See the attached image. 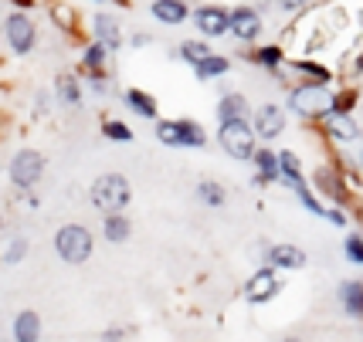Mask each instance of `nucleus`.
Instances as JSON below:
<instances>
[{
  "label": "nucleus",
  "instance_id": "32",
  "mask_svg": "<svg viewBox=\"0 0 363 342\" xmlns=\"http://www.w3.org/2000/svg\"><path fill=\"white\" fill-rule=\"evenodd\" d=\"M102 136L112 142H133V129L126 122H119V119H109V122L102 125Z\"/></svg>",
  "mask_w": 363,
  "mask_h": 342
},
{
  "label": "nucleus",
  "instance_id": "21",
  "mask_svg": "<svg viewBox=\"0 0 363 342\" xmlns=\"http://www.w3.org/2000/svg\"><path fill=\"white\" fill-rule=\"evenodd\" d=\"M102 234H106V241H112V244H123V241H129V234H133V224H129L126 214H106L102 217Z\"/></svg>",
  "mask_w": 363,
  "mask_h": 342
},
{
  "label": "nucleus",
  "instance_id": "26",
  "mask_svg": "<svg viewBox=\"0 0 363 342\" xmlns=\"http://www.w3.org/2000/svg\"><path fill=\"white\" fill-rule=\"evenodd\" d=\"M211 55H214V51H211L207 41H201V38H194V41H184V45H180V58H184L187 64H194V68H197L201 62H207Z\"/></svg>",
  "mask_w": 363,
  "mask_h": 342
},
{
  "label": "nucleus",
  "instance_id": "7",
  "mask_svg": "<svg viewBox=\"0 0 363 342\" xmlns=\"http://www.w3.org/2000/svg\"><path fill=\"white\" fill-rule=\"evenodd\" d=\"M190 17H194V28L204 38H221V34L231 31V11L221 4H201Z\"/></svg>",
  "mask_w": 363,
  "mask_h": 342
},
{
  "label": "nucleus",
  "instance_id": "6",
  "mask_svg": "<svg viewBox=\"0 0 363 342\" xmlns=\"http://www.w3.org/2000/svg\"><path fill=\"white\" fill-rule=\"evenodd\" d=\"M7 173H11V183L17 190H31L41 180V173H45V156L38 149H21V153H14Z\"/></svg>",
  "mask_w": 363,
  "mask_h": 342
},
{
  "label": "nucleus",
  "instance_id": "14",
  "mask_svg": "<svg viewBox=\"0 0 363 342\" xmlns=\"http://www.w3.org/2000/svg\"><path fill=\"white\" fill-rule=\"evenodd\" d=\"M255 166H258L255 187H269V183H275V180L282 176V170H279V153H272L269 146H262V149L255 153Z\"/></svg>",
  "mask_w": 363,
  "mask_h": 342
},
{
  "label": "nucleus",
  "instance_id": "23",
  "mask_svg": "<svg viewBox=\"0 0 363 342\" xmlns=\"http://www.w3.org/2000/svg\"><path fill=\"white\" fill-rule=\"evenodd\" d=\"M177 129H180V146H187V149H201L207 142V132L204 125L197 122V119H177Z\"/></svg>",
  "mask_w": 363,
  "mask_h": 342
},
{
  "label": "nucleus",
  "instance_id": "28",
  "mask_svg": "<svg viewBox=\"0 0 363 342\" xmlns=\"http://www.w3.org/2000/svg\"><path fill=\"white\" fill-rule=\"evenodd\" d=\"M292 68L296 72H302V75H309L313 78V85H330V78H333V72L326 68V64H319V62H292Z\"/></svg>",
  "mask_w": 363,
  "mask_h": 342
},
{
  "label": "nucleus",
  "instance_id": "45",
  "mask_svg": "<svg viewBox=\"0 0 363 342\" xmlns=\"http://www.w3.org/2000/svg\"><path fill=\"white\" fill-rule=\"evenodd\" d=\"M357 72H363V58H360V62H357Z\"/></svg>",
  "mask_w": 363,
  "mask_h": 342
},
{
  "label": "nucleus",
  "instance_id": "19",
  "mask_svg": "<svg viewBox=\"0 0 363 342\" xmlns=\"http://www.w3.org/2000/svg\"><path fill=\"white\" fill-rule=\"evenodd\" d=\"M55 95H58V102L62 106H68V109H79L82 106V85H79V78L75 75H58L55 78Z\"/></svg>",
  "mask_w": 363,
  "mask_h": 342
},
{
  "label": "nucleus",
  "instance_id": "18",
  "mask_svg": "<svg viewBox=\"0 0 363 342\" xmlns=\"http://www.w3.org/2000/svg\"><path fill=\"white\" fill-rule=\"evenodd\" d=\"M313 187H316L323 197L343 200V180H340L336 170H330V166H316V170H313Z\"/></svg>",
  "mask_w": 363,
  "mask_h": 342
},
{
  "label": "nucleus",
  "instance_id": "34",
  "mask_svg": "<svg viewBox=\"0 0 363 342\" xmlns=\"http://www.w3.org/2000/svg\"><path fill=\"white\" fill-rule=\"evenodd\" d=\"M343 254H347L350 265H363V237L360 234H347V241H343Z\"/></svg>",
  "mask_w": 363,
  "mask_h": 342
},
{
  "label": "nucleus",
  "instance_id": "37",
  "mask_svg": "<svg viewBox=\"0 0 363 342\" xmlns=\"http://www.w3.org/2000/svg\"><path fill=\"white\" fill-rule=\"evenodd\" d=\"M126 339V329H106V332H102V342H123Z\"/></svg>",
  "mask_w": 363,
  "mask_h": 342
},
{
  "label": "nucleus",
  "instance_id": "29",
  "mask_svg": "<svg viewBox=\"0 0 363 342\" xmlns=\"http://www.w3.org/2000/svg\"><path fill=\"white\" fill-rule=\"evenodd\" d=\"M106 55H109V47H102L99 41H92V45L85 47V55H82V64H85L92 75H99L102 64H106Z\"/></svg>",
  "mask_w": 363,
  "mask_h": 342
},
{
  "label": "nucleus",
  "instance_id": "33",
  "mask_svg": "<svg viewBox=\"0 0 363 342\" xmlns=\"http://www.w3.org/2000/svg\"><path fill=\"white\" fill-rule=\"evenodd\" d=\"M157 139L163 146H180V129H177V119H160L157 122Z\"/></svg>",
  "mask_w": 363,
  "mask_h": 342
},
{
  "label": "nucleus",
  "instance_id": "9",
  "mask_svg": "<svg viewBox=\"0 0 363 342\" xmlns=\"http://www.w3.org/2000/svg\"><path fill=\"white\" fill-rule=\"evenodd\" d=\"M279 288H282L279 271L275 268H258L252 278H248V285H245V298L252 305H262V302H272V298L279 295Z\"/></svg>",
  "mask_w": 363,
  "mask_h": 342
},
{
  "label": "nucleus",
  "instance_id": "2",
  "mask_svg": "<svg viewBox=\"0 0 363 342\" xmlns=\"http://www.w3.org/2000/svg\"><path fill=\"white\" fill-rule=\"evenodd\" d=\"M92 248H95L92 231L85 224H65L55 234V251H58V258L65 265H85L92 258Z\"/></svg>",
  "mask_w": 363,
  "mask_h": 342
},
{
  "label": "nucleus",
  "instance_id": "20",
  "mask_svg": "<svg viewBox=\"0 0 363 342\" xmlns=\"http://www.w3.org/2000/svg\"><path fill=\"white\" fill-rule=\"evenodd\" d=\"M123 98H126V109L136 112L140 119H157L160 109H157V98H153L150 92H143V89H129Z\"/></svg>",
  "mask_w": 363,
  "mask_h": 342
},
{
  "label": "nucleus",
  "instance_id": "43",
  "mask_svg": "<svg viewBox=\"0 0 363 342\" xmlns=\"http://www.w3.org/2000/svg\"><path fill=\"white\" fill-rule=\"evenodd\" d=\"M17 7H24V11H28V7H34V0H14Z\"/></svg>",
  "mask_w": 363,
  "mask_h": 342
},
{
  "label": "nucleus",
  "instance_id": "15",
  "mask_svg": "<svg viewBox=\"0 0 363 342\" xmlns=\"http://www.w3.org/2000/svg\"><path fill=\"white\" fill-rule=\"evenodd\" d=\"M11 336H14V342H41V315L34 309L17 312Z\"/></svg>",
  "mask_w": 363,
  "mask_h": 342
},
{
  "label": "nucleus",
  "instance_id": "12",
  "mask_svg": "<svg viewBox=\"0 0 363 342\" xmlns=\"http://www.w3.org/2000/svg\"><path fill=\"white\" fill-rule=\"evenodd\" d=\"M150 11H153V17H157L160 24H167V28H177V24H184L190 17L187 0H153Z\"/></svg>",
  "mask_w": 363,
  "mask_h": 342
},
{
  "label": "nucleus",
  "instance_id": "44",
  "mask_svg": "<svg viewBox=\"0 0 363 342\" xmlns=\"http://www.w3.org/2000/svg\"><path fill=\"white\" fill-rule=\"evenodd\" d=\"M282 342H302V339H296V336H285V339Z\"/></svg>",
  "mask_w": 363,
  "mask_h": 342
},
{
  "label": "nucleus",
  "instance_id": "35",
  "mask_svg": "<svg viewBox=\"0 0 363 342\" xmlns=\"http://www.w3.org/2000/svg\"><path fill=\"white\" fill-rule=\"evenodd\" d=\"M24 254H28V241H24V237H14V241L7 244V251H4V261H7V265H17V261H24Z\"/></svg>",
  "mask_w": 363,
  "mask_h": 342
},
{
  "label": "nucleus",
  "instance_id": "17",
  "mask_svg": "<svg viewBox=\"0 0 363 342\" xmlns=\"http://www.w3.org/2000/svg\"><path fill=\"white\" fill-rule=\"evenodd\" d=\"M336 295L350 319H363V281H343Z\"/></svg>",
  "mask_w": 363,
  "mask_h": 342
},
{
  "label": "nucleus",
  "instance_id": "24",
  "mask_svg": "<svg viewBox=\"0 0 363 342\" xmlns=\"http://www.w3.org/2000/svg\"><path fill=\"white\" fill-rule=\"evenodd\" d=\"M228 68H231V62H228L224 55H211V58H207V62H201L194 72H197V78H201V81H214V78L228 75Z\"/></svg>",
  "mask_w": 363,
  "mask_h": 342
},
{
  "label": "nucleus",
  "instance_id": "41",
  "mask_svg": "<svg viewBox=\"0 0 363 342\" xmlns=\"http://www.w3.org/2000/svg\"><path fill=\"white\" fill-rule=\"evenodd\" d=\"M146 45H150V34H146V31L133 34V47H146Z\"/></svg>",
  "mask_w": 363,
  "mask_h": 342
},
{
  "label": "nucleus",
  "instance_id": "40",
  "mask_svg": "<svg viewBox=\"0 0 363 342\" xmlns=\"http://www.w3.org/2000/svg\"><path fill=\"white\" fill-rule=\"evenodd\" d=\"M55 17H62V21H58L62 28H72V11H68V7H55Z\"/></svg>",
  "mask_w": 363,
  "mask_h": 342
},
{
  "label": "nucleus",
  "instance_id": "42",
  "mask_svg": "<svg viewBox=\"0 0 363 342\" xmlns=\"http://www.w3.org/2000/svg\"><path fill=\"white\" fill-rule=\"evenodd\" d=\"M38 112H41V115L48 112V92H38Z\"/></svg>",
  "mask_w": 363,
  "mask_h": 342
},
{
  "label": "nucleus",
  "instance_id": "8",
  "mask_svg": "<svg viewBox=\"0 0 363 342\" xmlns=\"http://www.w3.org/2000/svg\"><path fill=\"white\" fill-rule=\"evenodd\" d=\"M262 28H265V21H262V14H258V7L241 4V7L231 11V34H235L241 45L258 41V38H262Z\"/></svg>",
  "mask_w": 363,
  "mask_h": 342
},
{
  "label": "nucleus",
  "instance_id": "11",
  "mask_svg": "<svg viewBox=\"0 0 363 342\" xmlns=\"http://www.w3.org/2000/svg\"><path fill=\"white\" fill-rule=\"evenodd\" d=\"M265 261H269V268H282V271H299V268H306V251L296 248V244H272L269 251H265Z\"/></svg>",
  "mask_w": 363,
  "mask_h": 342
},
{
  "label": "nucleus",
  "instance_id": "3",
  "mask_svg": "<svg viewBox=\"0 0 363 342\" xmlns=\"http://www.w3.org/2000/svg\"><path fill=\"white\" fill-rule=\"evenodd\" d=\"M218 142H221V149L231 159H255L258 153V136H255V129L248 119H238V122H221L218 129Z\"/></svg>",
  "mask_w": 363,
  "mask_h": 342
},
{
  "label": "nucleus",
  "instance_id": "36",
  "mask_svg": "<svg viewBox=\"0 0 363 342\" xmlns=\"http://www.w3.org/2000/svg\"><path fill=\"white\" fill-rule=\"evenodd\" d=\"M353 98H357V95H353V92L333 95V109H330V115H350V112H353V106H357Z\"/></svg>",
  "mask_w": 363,
  "mask_h": 342
},
{
  "label": "nucleus",
  "instance_id": "46",
  "mask_svg": "<svg viewBox=\"0 0 363 342\" xmlns=\"http://www.w3.org/2000/svg\"><path fill=\"white\" fill-rule=\"evenodd\" d=\"M360 166H363V149H360Z\"/></svg>",
  "mask_w": 363,
  "mask_h": 342
},
{
  "label": "nucleus",
  "instance_id": "38",
  "mask_svg": "<svg viewBox=\"0 0 363 342\" xmlns=\"http://www.w3.org/2000/svg\"><path fill=\"white\" fill-rule=\"evenodd\" d=\"M306 4H309V0H279V7H282L285 14H296V11L306 7Z\"/></svg>",
  "mask_w": 363,
  "mask_h": 342
},
{
  "label": "nucleus",
  "instance_id": "16",
  "mask_svg": "<svg viewBox=\"0 0 363 342\" xmlns=\"http://www.w3.org/2000/svg\"><path fill=\"white\" fill-rule=\"evenodd\" d=\"M238 119H248V98L241 92H228L218 102V122H238Z\"/></svg>",
  "mask_w": 363,
  "mask_h": 342
},
{
  "label": "nucleus",
  "instance_id": "22",
  "mask_svg": "<svg viewBox=\"0 0 363 342\" xmlns=\"http://www.w3.org/2000/svg\"><path fill=\"white\" fill-rule=\"evenodd\" d=\"M323 122L330 125V136L336 142H350L360 136V125L353 122V115H326Z\"/></svg>",
  "mask_w": 363,
  "mask_h": 342
},
{
  "label": "nucleus",
  "instance_id": "4",
  "mask_svg": "<svg viewBox=\"0 0 363 342\" xmlns=\"http://www.w3.org/2000/svg\"><path fill=\"white\" fill-rule=\"evenodd\" d=\"M289 109L302 115V119H326L333 109V95L323 89V85H299V89H292L289 95Z\"/></svg>",
  "mask_w": 363,
  "mask_h": 342
},
{
  "label": "nucleus",
  "instance_id": "5",
  "mask_svg": "<svg viewBox=\"0 0 363 342\" xmlns=\"http://www.w3.org/2000/svg\"><path fill=\"white\" fill-rule=\"evenodd\" d=\"M4 38H7L14 55H31L34 45H38V28H34V21L24 11H14L4 21Z\"/></svg>",
  "mask_w": 363,
  "mask_h": 342
},
{
  "label": "nucleus",
  "instance_id": "39",
  "mask_svg": "<svg viewBox=\"0 0 363 342\" xmlns=\"http://www.w3.org/2000/svg\"><path fill=\"white\" fill-rule=\"evenodd\" d=\"M326 220L336 224V227H347V214H343V210H326Z\"/></svg>",
  "mask_w": 363,
  "mask_h": 342
},
{
  "label": "nucleus",
  "instance_id": "25",
  "mask_svg": "<svg viewBox=\"0 0 363 342\" xmlns=\"http://www.w3.org/2000/svg\"><path fill=\"white\" fill-rule=\"evenodd\" d=\"M197 197H201V203L218 210V207L228 203V190H224L221 183H214V180H201V183H197Z\"/></svg>",
  "mask_w": 363,
  "mask_h": 342
},
{
  "label": "nucleus",
  "instance_id": "13",
  "mask_svg": "<svg viewBox=\"0 0 363 342\" xmlns=\"http://www.w3.org/2000/svg\"><path fill=\"white\" fill-rule=\"evenodd\" d=\"M92 31H95V41L102 47H109V51H116V47L123 45V31H119V21L112 14H95L92 17Z\"/></svg>",
  "mask_w": 363,
  "mask_h": 342
},
{
  "label": "nucleus",
  "instance_id": "10",
  "mask_svg": "<svg viewBox=\"0 0 363 342\" xmlns=\"http://www.w3.org/2000/svg\"><path fill=\"white\" fill-rule=\"evenodd\" d=\"M252 129H255V136L258 139H265V142H272V139H279L285 132V112L279 109V106H262V109L252 115Z\"/></svg>",
  "mask_w": 363,
  "mask_h": 342
},
{
  "label": "nucleus",
  "instance_id": "30",
  "mask_svg": "<svg viewBox=\"0 0 363 342\" xmlns=\"http://www.w3.org/2000/svg\"><path fill=\"white\" fill-rule=\"evenodd\" d=\"M292 190L299 193V200H302V207L309 210V214H316V217H326V207H323V200H316V193L306 187V180H299V183H292Z\"/></svg>",
  "mask_w": 363,
  "mask_h": 342
},
{
  "label": "nucleus",
  "instance_id": "1",
  "mask_svg": "<svg viewBox=\"0 0 363 342\" xmlns=\"http://www.w3.org/2000/svg\"><path fill=\"white\" fill-rule=\"evenodd\" d=\"M89 200H92L95 210H102V217L106 214H123L129 200H133V187H129V180L123 173H102L89 190Z\"/></svg>",
  "mask_w": 363,
  "mask_h": 342
},
{
  "label": "nucleus",
  "instance_id": "27",
  "mask_svg": "<svg viewBox=\"0 0 363 342\" xmlns=\"http://www.w3.org/2000/svg\"><path fill=\"white\" fill-rule=\"evenodd\" d=\"M279 170H282V176L289 180V187L302 180V163H299V156L292 153V149H282V153H279Z\"/></svg>",
  "mask_w": 363,
  "mask_h": 342
},
{
  "label": "nucleus",
  "instance_id": "31",
  "mask_svg": "<svg viewBox=\"0 0 363 342\" xmlns=\"http://www.w3.org/2000/svg\"><path fill=\"white\" fill-rule=\"evenodd\" d=\"M282 47L279 45H265V47H258V51H255V62L258 64H265V68H269V72H279V68H282Z\"/></svg>",
  "mask_w": 363,
  "mask_h": 342
}]
</instances>
